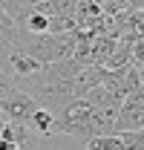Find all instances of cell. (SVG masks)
Listing matches in <instances>:
<instances>
[{
  "label": "cell",
  "mask_w": 144,
  "mask_h": 150,
  "mask_svg": "<svg viewBox=\"0 0 144 150\" xmlns=\"http://www.w3.org/2000/svg\"><path fill=\"white\" fill-rule=\"evenodd\" d=\"M0 112L6 115L9 124H23V127H29L32 115L37 112V101L32 95H26L20 87H15L12 93L0 101Z\"/></svg>",
  "instance_id": "obj_2"
},
{
  "label": "cell",
  "mask_w": 144,
  "mask_h": 150,
  "mask_svg": "<svg viewBox=\"0 0 144 150\" xmlns=\"http://www.w3.org/2000/svg\"><path fill=\"white\" fill-rule=\"evenodd\" d=\"M15 87H18V84H15V81H12V78H9V75H3V72H0V101H3V98H6V95L12 93V90H15Z\"/></svg>",
  "instance_id": "obj_8"
},
{
  "label": "cell",
  "mask_w": 144,
  "mask_h": 150,
  "mask_svg": "<svg viewBox=\"0 0 144 150\" xmlns=\"http://www.w3.org/2000/svg\"><path fill=\"white\" fill-rule=\"evenodd\" d=\"M18 23L9 18L6 12H3V6H0V52H15L18 49Z\"/></svg>",
  "instance_id": "obj_4"
},
{
  "label": "cell",
  "mask_w": 144,
  "mask_h": 150,
  "mask_svg": "<svg viewBox=\"0 0 144 150\" xmlns=\"http://www.w3.org/2000/svg\"><path fill=\"white\" fill-rule=\"evenodd\" d=\"M130 52H133V64H136V67H144V40L130 43Z\"/></svg>",
  "instance_id": "obj_7"
},
{
  "label": "cell",
  "mask_w": 144,
  "mask_h": 150,
  "mask_svg": "<svg viewBox=\"0 0 144 150\" xmlns=\"http://www.w3.org/2000/svg\"><path fill=\"white\" fill-rule=\"evenodd\" d=\"M138 130H144V90L124 98V104L118 110V118H115V136L138 133Z\"/></svg>",
  "instance_id": "obj_3"
},
{
  "label": "cell",
  "mask_w": 144,
  "mask_h": 150,
  "mask_svg": "<svg viewBox=\"0 0 144 150\" xmlns=\"http://www.w3.org/2000/svg\"><path fill=\"white\" fill-rule=\"evenodd\" d=\"M92 104L87 98L81 101H72L69 107H64L61 112H55V124H52V136H64L78 142L81 147L95 139V127H92Z\"/></svg>",
  "instance_id": "obj_1"
},
{
  "label": "cell",
  "mask_w": 144,
  "mask_h": 150,
  "mask_svg": "<svg viewBox=\"0 0 144 150\" xmlns=\"http://www.w3.org/2000/svg\"><path fill=\"white\" fill-rule=\"evenodd\" d=\"M3 124H6V115H3V112H0V130H3Z\"/></svg>",
  "instance_id": "obj_9"
},
{
  "label": "cell",
  "mask_w": 144,
  "mask_h": 150,
  "mask_svg": "<svg viewBox=\"0 0 144 150\" xmlns=\"http://www.w3.org/2000/svg\"><path fill=\"white\" fill-rule=\"evenodd\" d=\"M84 150H124V139L121 136H95L84 144Z\"/></svg>",
  "instance_id": "obj_6"
},
{
  "label": "cell",
  "mask_w": 144,
  "mask_h": 150,
  "mask_svg": "<svg viewBox=\"0 0 144 150\" xmlns=\"http://www.w3.org/2000/svg\"><path fill=\"white\" fill-rule=\"evenodd\" d=\"M52 124H55V115L49 110H40L32 115V121H29V130L35 133V136H52Z\"/></svg>",
  "instance_id": "obj_5"
}]
</instances>
